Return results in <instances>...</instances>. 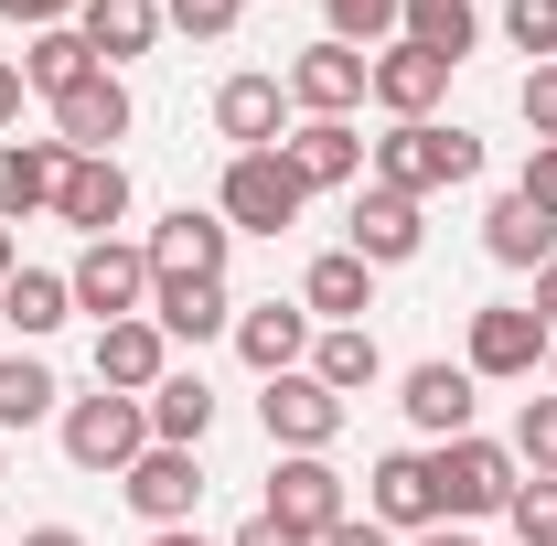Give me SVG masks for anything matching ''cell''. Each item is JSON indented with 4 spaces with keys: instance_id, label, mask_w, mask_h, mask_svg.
I'll return each instance as SVG.
<instances>
[{
    "instance_id": "6da1fadb",
    "label": "cell",
    "mask_w": 557,
    "mask_h": 546,
    "mask_svg": "<svg viewBox=\"0 0 557 546\" xmlns=\"http://www.w3.org/2000/svg\"><path fill=\"white\" fill-rule=\"evenodd\" d=\"M483 172V139L450 129V119H397L386 139H364V183H386V194H450V183H472Z\"/></svg>"
},
{
    "instance_id": "7a4b0ae2",
    "label": "cell",
    "mask_w": 557,
    "mask_h": 546,
    "mask_svg": "<svg viewBox=\"0 0 557 546\" xmlns=\"http://www.w3.org/2000/svg\"><path fill=\"white\" fill-rule=\"evenodd\" d=\"M429 482H440V525H483V514L515 504L525 461H515L504 439H483V429H461V439H440V450H429Z\"/></svg>"
},
{
    "instance_id": "3957f363",
    "label": "cell",
    "mask_w": 557,
    "mask_h": 546,
    "mask_svg": "<svg viewBox=\"0 0 557 546\" xmlns=\"http://www.w3.org/2000/svg\"><path fill=\"white\" fill-rule=\"evenodd\" d=\"M300 204H311V183L289 172V150H236L225 183H214V214H225L236 236H289Z\"/></svg>"
},
{
    "instance_id": "277c9868",
    "label": "cell",
    "mask_w": 557,
    "mask_h": 546,
    "mask_svg": "<svg viewBox=\"0 0 557 546\" xmlns=\"http://www.w3.org/2000/svg\"><path fill=\"white\" fill-rule=\"evenodd\" d=\"M139 450H150V397H119V386H97V397H65V461L75 472H129Z\"/></svg>"
},
{
    "instance_id": "5b68a950",
    "label": "cell",
    "mask_w": 557,
    "mask_h": 546,
    "mask_svg": "<svg viewBox=\"0 0 557 546\" xmlns=\"http://www.w3.org/2000/svg\"><path fill=\"white\" fill-rule=\"evenodd\" d=\"M75 311H97V322H129V311H150V247H129V236H86L75 247Z\"/></svg>"
},
{
    "instance_id": "8992f818",
    "label": "cell",
    "mask_w": 557,
    "mask_h": 546,
    "mask_svg": "<svg viewBox=\"0 0 557 546\" xmlns=\"http://www.w3.org/2000/svg\"><path fill=\"white\" fill-rule=\"evenodd\" d=\"M258 514H278L289 536H311V546H322V536H333V525L354 514V493H344V472H333L322 450H289V461L269 472V504H258Z\"/></svg>"
},
{
    "instance_id": "52a82bcc",
    "label": "cell",
    "mask_w": 557,
    "mask_h": 546,
    "mask_svg": "<svg viewBox=\"0 0 557 546\" xmlns=\"http://www.w3.org/2000/svg\"><path fill=\"white\" fill-rule=\"evenodd\" d=\"M547 343H557V333L525 311V300H483V311H472V353H461V364H472L483 386H515V375H536V364H547Z\"/></svg>"
},
{
    "instance_id": "ba28073f",
    "label": "cell",
    "mask_w": 557,
    "mask_h": 546,
    "mask_svg": "<svg viewBox=\"0 0 557 546\" xmlns=\"http://www.w3.org/2000/svg\"><path fill=\"white\" fill-rule=\"evenodd\" d=\"M119 493H129V514L150 525V536H161V525H194V504H205V461H194V450H161V439H150L129 472H119Z\"/></svg>"
},
{
    "instance_id": "9c48e42d",
    "label": "cell",
    "mask_w": 557,
    "mask_h": 546,
    "mask_svg": "<svg viewBox=\"0 0 557 546\" xmlns=\"http://www.w3.org/2000/svg\"><path fill=\"white\" fill-rule=\"evenodd\" d=\"M364 65H375V54H354V44L322 33V44H300V54H289L278 86H289V108H300V119H354V108H364Z\"/></svg>"
},
{
    "instance_id": "30bf717a",
    "label": "cell",
    "mask_w": 557,
    "mask_h": 546,
    "mask_svg": "<svg viewBox=\"0 0 557 546\" xmlns=\"http://www.w3.org/2000/svg\"><path fill=\"white\" fill-rule=\"evenodd\" d=\"M344 247L364 258V269H408L418 247H429V214H418V194L354 183V225H344Z\"/></svg>"
},
{
    "instance_id": "8fae6325",
    "label": "cell",
    "mask_w": 557,
    "mask_h": 546,
    "mask_svg": "<svg viewBox=\"0 0 557 546\" xmlns=\"http://www.w3.org/2000/svg\"><path fill=\"white\" fill-rule=\"evenodd\" d=\"M258 418H269V439H278V450H333V439H344V397H333L311 364H300V375H269Z\"/></svg>"
},
{
    "instance_id": "7c38bea8",
    "label": "cell",
    "mask_w": 557,
    "mask_h": 546,
    "mask_svg": "<svg viewBox=\"0 0 557 546\" xmlns=\"http://www.w3.org/2000/svg\"><path fill=\"white\" fill-rule=\"evenodd\" d=\"M225 258H236V225L214 204H172L150 225V269L161 278H225Z\"/></svg>"
},
{
    "instance_id": "4fadbf2b",
    "label": "cell",
    "mask_w": 557,
    "mask_h": 546,
    "mask_svg": "<svg viewBox=\"0 0 557 546\" xmlns=\"http://www.w3.org/2000/svg\"><path fill=\"white\" fill-rule=\"evenodd\" d=\"M472 397H483L472 364H408V375H397V408H408L418 439H461V429H472Z\"/></svg>"
},
{
    "instance_id": "5bb4252c",
    "label": "cell",
    "mask_w": 557,
    "mask_h": 546,
    "mask_svg": "<svg viewBox=\"0 0 557 546\" xmlns=\"http://www.w3.org/2000/svg\"><path fill=\"white\" fill-rule=\"evenodd\" d=\"M54 139H65L75 161H97V150H108V139H129V75H86V86H65V97H54Z\"/></svg>"
},
{
    "instance_id": "9a60e30c",
    "label": "cell",
    "mask_w": 557,
    "mask_h": 546,
    "mask_svg": "<svg viewBox=\"0 0 557 546\" xmlns=\"http://www.w3.org/2000/svg\"><path fill=\"white\" fill-rule=\"evenodd\" d=\"M364 514H375L386 536H418V525H440V482H429V450H386V461L364 472Z\"/></svg>"
},
{
    "instance_id": "2e32d148",
    "label": "cell",
    "mask_w": 557,
    "mask_h": 546,
    "mask_svg": "<svg viewBox=\"0 0 557 546\" xmlns=\"http://www.w3.org/2000/svg\"><path fill=\"white\" fill-rule=\"evenodd\" d=\"M172 375V333L150 322V311H129V322H97V386H119V397H150Z\"/></svg>"
},
{
    "instance_id": "e0dca14e",
    "label": "cell",
    "mask_w": 557,
    "mask_h": 546,
    "mask_svg": "<svg viewBox=\"0 0 557 546\" xmlns=\"http://www.w3.org/2000/svg\"><path fill=\"white\" fill-rule=\"evenodd\" d=\"M450 75H461V65H440V54H418V44H386V54L364 65V97H375L386 119H440Z\"/></svg>"
},
{
    "instance_id": "ac0fdd59",
    "label": "cell",
    "mask_w": 557,
    "mask_h": 546,
    "mask_svg": "<svg viewBox=\"0 0 557 546\" xmlns=\"http://www.w3.org/2000/svg\"><path fill=\"white\" fill-rule=\"evenodd\" d=\"M214 139L278 150V139H289V86H278V75H225V86H214Z\"/></svg>"
},
{
    "instance_id": "d6986e66",
    "label": "cell",
    "mask_w": 557,
    "mask_h": 546,
    "mask_svg": "<svg viewBox=\"0 0 557 546\" xmlns=\"http://www.w3.org/2000/svg\"><path fill=\"white\" fill-rule=\"evenodd\" d=\"M65 139H11V150H0V225H11V236H22V225H33V214H54V183H65Z\"/></svg>"
},
{
    "instance_id": "ffe728a7",
    "label": "cell",
    "mask_w": 557,
    "mask_h": 546,
    "mask_svg": "<svg viewBox=\"0 0 557 546\" xmlns=\"http://www.w3.org/2000/svg\"><path fill=\"white\" fill-rule=\"evenodd\" d=\"M119 214H129V172H119V150L65 161V183H54V225H75V236H108Z\"/></svg>"
},
{
    "instance_id": "44dd1931",
    "label": "cell",
    "mask_w": 557,
    "mask_h": 546,
    "mask_svg": "<svg viewBox=\"0 0 557 546\" xmlns=\"http://www.w3.org/2000/svg\"><path fill=\"white\" fill-rule=\"evenodd\" d=\"M311 333H322V322H311L300 300H258V311H236V353H247L258 375H300V364H311Z\"/></svg>"
},
{
    "instance_id": "7402d4cb",
    "label": "cell",
    "mask_w": 557,
    "mask_h": 546,
    "mask_svg": "<svg viewBox=\"0 0 557 546\" xmlns=\"http://www.w3.org/2000/svg\"><path fill=\"white\" fill-rule=\"evenodd\" d=\"M150 322L172 343H214V333H236V300H225V278H161L150 269Z\"/></svg>"
},
{
    "instance_id": "603a6c76",
    "label": "cell",
    "mask_w": 557,
    "mask_h": 546,
    "mask_svg": "<svg viewBox=\"0 0 557 546\" xmlns=\"http://www.w3.org/2000/svg\"><path fill=\"white\" fill-rule=\"evenodd\" d=\"M278 150H289V172H300L311 194H333V183H364V129H354V119H300Z\"/></svg>"
},
{
    "instance_id": "cb8c5ba5",
    "label": "cell",
    "mask_w": 557,
    "mask_h": 546,
    "mask_svg": "<svg viewBox=\"0 0 557 546\" xmlns=\"http://www.w3.org/2000/svg\"><path fill=\"white\" fill-rule=\"evenodd\" d=\"M75 33H86V54L119 75V65H139L150 44H161V0H86L75 11Z\"/></svg>"
},
{
    "instance_id": "d4e9b609",
    "label": "cell",
    "mask_w": 557,
    "mask_h": 546,
    "mask_svg": "<svg viewBox=\"0 0 557 546\" xmlns=\"http://www.w3.org/2000/svg\"><path fill=\"white\" fill-rule=\"evenodd\" d=\"M300 311H311V322H364V311H375V269H364L354 247H322V258L300 269Z\"/></svg>"
},
{
    "instance_id": "484cf974",
    "label": "cell",
    "mask_w": 557,
    "mask_h": 546,
    "mask_svg": "<svg viewBox=\"0 0 557 546\" xmlns=\"http://www.w3.org/2000/svg\"><path fill=\"white\" fill-rule=\"evenodd\" d=\"M483 247H493V269H547V258H557V214H536L525 194H493Z\"/></svg>"
},
{
    "instance_id": "4316f807",
    "label": "cell",
    "mask_w": 557,
    "mask_h": 546,
    "mask_svg": "<svg viewBox=\"0 0 557 546\" xmlns=\"http://www.w3.org/2000/svg\"><path fill=\"white\" fill-rule=\"evenodd\" d=\"M205 429H214V386L172 364V375L150 386V439H161V450H205Z\"/></svg>"
},
{
    "instance_id": "83f0119b",
    "label": "cell",
    "mask_w": 557,
    "mask_h": 546,
    "mask_svg": "<svg viewBox=\"0 0 557 546\" xmlns=\"http://www.w3.org/2000/svg\"><path fill=\"white\" fill-rule=\"evenodd\" d=\"M0 322H11L22 343L65 333V322H75V289H65V269H11V289H0Z\"/></svg>"
},
{
    "instance_id": "f1b7e54d",
    "label": "cell",
    "mask_w": 557,
    "mask_h": 546,
    "mask_svg": "<svg viewBox=\"0 0 557 546\" xmlns=\"http://www.w3.org/2000/svg\"><path fill=\"white\" fill-rule=\"evenodd\" d=\"M311 375H322L333 397H364V386L386 375V353H375L364 322H322V333H311Z\"/></svg>"
},
{
    "instance_id": "f546056e",
    "label": "cell",
    "mask_w": 557,
    "mask_h": 546,
    "mask_svg": "<svg viewBox=\"0 0 557 546\" xmlns=\"http://www.w3.org/2000/svg\"><path fill=\"white\" fill-rule=\"evenodd\" d=\"M472 33H483V11H472V0H408V11H397V44L440 54V65H461V54H472Z\"/></svg>"
},
{
    "instance_id": "4dcf8cb0",
    "label": "cell",
    "mask_w": 557,
    "mask_h": 546,
    "mask_svg": "<svg viewBox=\"0 0 557 546\" xmlns=\"http://www.w3.org/2000/svg\"><path fill=\"white\" fill-rule=\"evenodd\" d=\"M65 408V386H54V364L44 353H0V439L11 429H33V418Z\"/></svg>"
},
{
    "instance_id": "1f68e13d",
    "label": "cell",
    "mask_w": 557,
    "mask_h": 546,
    "mask_svg": "<svg viewBox=\"0 0 557 546\" xmlns=\"http://www.w3.org/2000/svg\"><path fill=\"white\" fill-rule=\"evenodd\" d=\"M86 75H97V54H86V33H33V44H22V86H33V97H65V86H86Z\"/></svg>"
},
{
    "instance_id": "d6a6232c",
    "label": "cell",
    "mask_w": 557,
    "mask_h": 546,
    "mask_svg": "<svg viewBox=\"0 0 557 546\" xmlns=\"http://www.w3.org/2000/svg\"><path fill=\"white\" fill-rule=\"evenodd\" d=\"M504 450H515L536 482H557V386H547V397H525V418H515V439H504Z\"/></svg>"
},
{
    "instance_id": "836d02e7",
    "label": "cell",
    "mask_w": 557,
    "mask_h": 546,
    "mask_svg": "<svg viewBox=\"0 0 557 546\" xmlns=\"http://www.w3.org/2000/svg\"><path fill=\"white\" fill-rule=\"evenodd\" d=\"M322 11H333V44H397L408 0H322Z\"/></svg>"
},
{
    "instance_id": "e575fe53",
    "label": "cell",
    "mask_w": 557,
    "mask_h": 546,
    "mask_svg": "<svg viewBox=\"0 0 557 546\" xmlns=\"http://www.w3.org/2000/svg\"><path fill=\"white\" fill-rule=\"evenodd\" d=\"M504 44L536 54V65H557V0H504Z\"/></svg>"
},
{
    "instance_id": "d590c367",
    "label": "cell",
    "mask_w": 557,
    "mask_h": 546,
    "mask_svg": "<svg viewBox=\"0 0 557 546\" xmlns=\"http://www.w3.org/2000/svg\"><path fill=\"white\" fill-rule=\"evenodd\" d=\"M504 514H515V536H525V546H557V482H536V472H525Z\"/></svg>"
},
{
    "instance_id": "8d00e7d4",
    "label": "cell",
    "mask_w": 557,
    "mask_h": 546,
    "mask_svg": "<svg viewBox=\"0 0 557 546\" xmlns=\"http://www.w3.org/2000/svg\"><path fill=\"white\" fill-rule=\"evenodd\" d=\"M236 11H247V0H161V22H183L194 44H225V33H236Z\"/></svg>"
},
{
    "instance_id": "74e56055",
    "label": "cell",
    "mask_w": 557,
    "mask_h": 546,
    "mask_svg": "<svg viewBox=\"0 0 557 546\" xmlns=\"http://www.w3.org/2000/svg\"><path fill=\"white\" fill-rule=\"evenodd\" d=\"M515 119L536 139H557V65H525V86H515Z\"/></svg>"
},
{
    "instance_id": "f35d334b",
    "label": "cell",
    "mask_w": 557,
    "mask_h": 546,
    "mask_svg": "<svg viewBox=\"0 0 557 546\" xmlns=\"http://www.w3.org/2000/svg\"><path fill=\"white\" fill-rule=\"evenodd\" d=\"M86 0H0V22H22V33H65Z\"/></svg>"
},
{
    "instance_id": "ab89813d",
    "label": "cell",
    "mask_w": 557,
    "mask_h": 546,
    "mask_svg": "<svg viewBox=\"0 0 557 546\" xmlns=\"http://www.w3.org/2000/svg\"><path fill=\"white\" fill-rule=\"evenodd\" d=\"M536 214H557V139H536V161H525V183H515Z\"/></svg>"
},
{
    "instance_id": "60d3db41",
    "label": "cell",
    "mask_w": 557,
    "mask_h": 546,
    "mask_svg": "<svg viewBox=\"0 0 557 546\" xmlns=\"http://www.w3.org/2000/svg\"><path fill=\"white\" fill-rule=\"evenodd\" d=\"M225 546H311V536H289L278 514H247V525H236V536H225Z\"/></svg>"
},
{
    "instance_id": "b9f144b4",
    "label": "cell",
    "mask_w": 557,
    "mask_h": 546,
    "mask_svg": "<svg viewBox=\"0 0 557 546\" xmlns=\"http://www.w3.org/2000/svg\"><path fill=\"white\" fill-rule=\"evenodd\" d=\"M322 546H397V536H386L375 514H344V525H333V536H322Z\"/></svg>"
},
{
    "instance_id": "7bdbcfd3",
    "label": "cell",
    "mask_w": 557,
    "mask_h": 546,
    "mask_svg": "<svg viewBox=\"0 0 557 546\" xmlns=\"http://www.w3.org/2000/svg\"><path fill=\"white\" fill-rule=\"evenodd\" d=\"M525 311H536V322H547V333H557V258H547V269H536V300H525Z\"/></svg>"
},
{
    "instance_id": "ee69618b",
    "label": "cell",
    "mask_w": 557,
    "mask_h": 546,
    "mask_svg": "<svg viewBox=\"0 0 557 546\" xmlns=\"http://www.w3.org/2000/svg\"><path fill=\"white\" fill-rule=\"evenodd\" d=\"M408 546H483V536H472V525H418Z\"/></svg>"
},
{
    "instance_id": "f6af8a7d",
    "label": "cell",
    "mask_w": 557,
    "mask_h": 546,
    "mask_svg": "<svg viewBox=\"0 0 557 546\" xmlns=\"http://www.w3.org/2000/svg\"><path fill=\"white\" fill-rule=\"evenodd\" d=\"M22 119V65H0V129Z\"/></svg>"
},
{
    "instance_id": "bcb514c9",
    "label": "cell",
    "mask_w": 557,
    "mask_h": 546,
    "mask_svg": "<svg viewBox=\"0 0 557 546\" xmlns=\"http://www.w3.org/2000/svg\"><path fill=\"white\" fill-rule=\"evenodd\" d=\"M22 546H86V536H75V525H33Z\"/></svg>"
},
{
    "instance_id": "7dc6e473",
    "label": "cell",
    "mask_w": 557,
    "mask_h": 546,
    "mask_svg": "<svg viewBox=\"0 0 557 546\" xmlns=\"http://www.w3.org/2000/svg\"><path fill=\"white\" fill-rule=\"evenodd\" d=\"M11 269H22V236H11V225H0V289H11Z\"/></svg>"
},
{
    "instance_id": "c3c4849f",
    "label": "cell",
    "mask_w": 557,
    "mask_h": 546,
    "mask_svg": "<svg viewBox=\"0 0 557 546\" xmlns=\"http://www.w3.org/2000/svg\"><path fill=\"white\" fill-rule=\"evenodd\" d=\"M150 546H214V536H194V525H161V536H150Z\"/></svg>"
},
{
    "instance_id": "681fc988",
    "label": "cell",
    "mask_w": 557,
    "mask_h": 546,
    "mask_svg": "<svg viewBox=\"0 0 557 546\" xmlns=\"http://www.w3.org/2000/svg\"><path fill=\"white\" fill-rule=\"evenodd\" d=\"M547 386H557V343H547Z\"/></svg>"
},
{
    "instance_id": "f907efd6",
    "label": "cell",
    "mask_w": 557,
    "mask_h": 546,
    "mask_svg": "<svg viewBox=\"0 0 557 546\" xmlns=\"http://www.w3.org/2000/svg\"><path fill=\"white\" fill-rule=\"evenodd\" d=\"M0 482H11V450H0Z\"/></svg>"
}]
</instances>
